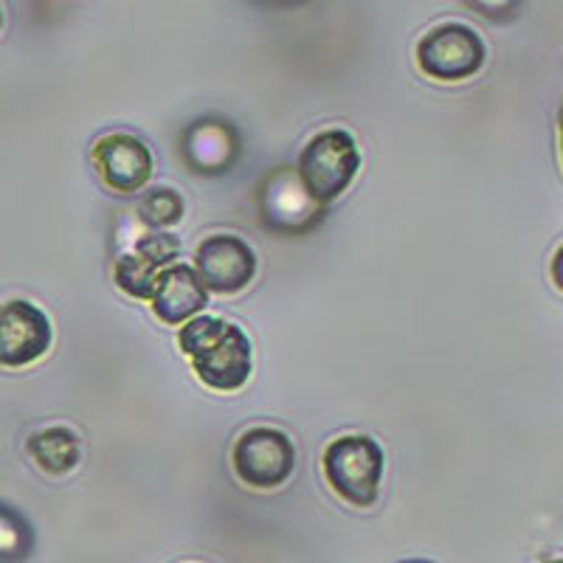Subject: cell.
I'll return each instance as SVG.
<instances>
[{
	"instance_id": "obj_1",
	"label": "cell",
	"mask_w": 563,
	"mask_h": 563,
	"mask_svg": "<svg viewBox=\"0 0 563 563\" xmlns=\"http://www.w3.org/2000/svg\"><path fill=\"white\" fill-rule=\"evenodd\" d=\"M178 346L209 389L238 391L249 384L254 352L243 327L218 316H195L180 327Z\"/></svg>"
},
{
	"instance_id": "obj_2",
	"label": "cell",
	"mask_w": 563,
	"mask_h": 563,
	"mask_svg": "<svg viewBox=\"0 0 563 563\" xmlns=\"http://www.w3.org/2000/svg\"><path fill=\"white\" fill-rule=\"evenodd\" d=\"M324 476L341 499L352 507H372L380 496L386 456L366 434H346L324 451Z\"/></svg>"
},
{
	"instance_id": "obj_3",
	"label": "cell",
	"mask_w": 563,
	"mask_h": 563,
	"mask_svg": "<svg viewBox=\"0 0 563 563\" xmlns=\"http://www.w3.org/2000/svg\"><path fill=\"white\" fill-rule=\"evenodd\" d=\"M361 169L358 141L346 130H324L308 141V147L299 155V175L305 192L316 203L327 206L350 189Z\"/></svg>"
},
{
	"instance_id": "obj_4",
	"label": "cell",
	"mask_w": 563,
	"mask_h": 563,
	"mask_svg": "<svg viewBox=\"0 0 563 563\" xmlns=\"http://www.w3.org/2000/svg\"><path fill=\"white\" fill-rule=\"evenodd\" d=\"M256 209H260V223L271 234L279 238H301L310 234L316 225H321L327 214V206L316 203L299 175L290 167H276L260 180L256 189Z\"/></svg>"
},
{
	"instance_id": "obj_5",
	"label": "cell",
	"mask_w": 563,
	"mask_h": 563,
	"mask_svg": "<svg viewBox=\"0 0 563 563\" xmlns=\"http://www.w3.org/2000/svg\"><path fill=\"white\" fill-rule=\"evenodd\" d=\"M487 45L479 32L465 23H442L417 45V65L426 77L440 82H462L485 68Z\"/></svg>"
},
{
	"instance_id": "obj_6",
	"label": "cell",
	"mask_w": 563,
	"mask_h": 563,
	"mask_svg": "<svg viewBox=\"0 0 563 563\" xmlns=\"http://www.w3.org/2000/svg\"><path fill=\"white\" fill-rule=\"evenodd\" d=\"M231 462H234V474L240 476L243 485L254 487V490H274L294 476V440L285 431L268 429V426L249 429L234 442Z\"/></svg>"
},
{
	"instance_id": "obj_7",
	"label": "cell",
	"mask_w": 563,
	"mask_h": 563,
	"mask_svg": "<svg viewBox=\"0 0 563 563\" xmlns=\"http://www.w3.org/2000/svg\"><path fill=\"white\" fill-rule=\"evenodd\" d=\"M256 268V251L234 234H211L195 251V271L209 294H240L254 282Z\"/></svg>"
},
{
	"instance_id": "obj_8",
	"label": "cell",
	"mask_w": 563,
	"mask_h": 563,
	"mask_svg": "<svg viewBox=\"0 0 563 563\" xmlns=\"http://www.w3.org/2000/svg\"><path fill=\"white\" fill-rule=\"evenodd\" d=\"M52 321L37 305L14 299L0 305V366L20 369L52 350Z\"/></svg>"
},
{
	"instance_id": "obj_9",
	"label": "cell",
	"mask_w": 563,
	"mask_h": 563,
	"mask_svg": "<svg viewBox=\"0 0 563 563\" xmlns=\"http://www.w3.org/2000/svg\"><path fill=\"white\" fill-rule=\"evenodd\" d=\"M93 167L113 192L133 195L141 192L153 178V153L135 135L110 133L93 147Z\"/></svg>"
},
{
	"instance_id": "obj_10",
	"label": "cell",
	"mask_w": 563,
	"mask_h": 563,
	"mask_svg": "<svg viewBox=\"0 0 563 563\" xmlns=\"http://www.w3.org/2000/svg\"><path fill=\"white\" fill-rule=\"evenodd\" d=\"M180 153L192 173L225 175L240 161L243 141L225 119H200L180 135Z\"/></svg>"
},
{
	"instance_id": "obj_11",
	"label": "cell",
	"mask_w": 563,
	"mask_h": 563,
	"mask_svg": "<svg viewBox=\"0 0 563 563\" xmlns=\"http://www.w3.org/2000/svg\"><path fill=\"white\" fill-rule=\"evenodd\" d=\"M150 305L164 324L178 327L192 321L209 305V290L200 282L195 265L175 263L158 274Z\"/></svg>"
},
{
	"instance_id": "obj_12",
	"label": "cell",
	"mask_w": 563,
	"mask_h": 563,
	"mask_svg": "<svg viewBox=\"0 0 563 563\" xmlns=\"http://www.w3.org/2000/svg\"><path fill=\"white\" fill-rule=\"evenodd\" d=\"M26 451L37 462V467L52 476L70 474L82 462V442H79L77 431L65 429V426L34 431L26 442Z\"/></svg>"
},
{
	"instance_id": "obj_13",
	"label": "cell",
	"mask_w": 563,
	"mask_h": 563,
	"mask_svg": "<svg viewBox=\"0 0 563 563\" xmlns=\"http://www.w3.org/2000/svg\"><path fill=\"white\" fill-rule=\"evenodd\" d=\"M37 536L32 521L18 507L0 501V563H26L32 558Z\"/></svg>"
},
{
	"instance_id": "obj_14",
	"label": "cell",
	"mask_w": 563,
	"mask_h": 563,
	"mask_svg": "<svg viewBox=\"0 0 563 563\" xmlns=\"http://www.w3.org/2000/svg\"><path fill=\"white\" fill-rule=\"evenodd\" d=\"M164 268H158L155 263H150L147 256L141 254H124L115 260L113 265V279L115 285H119V290H124L128 296H133V299H147L153 296V288H155V279H158V274Z\"/></svg>"
},
{
	"instance_id": "obj_15",
	"label": "cell",
	"mask_w": 563,
	"mask_h": 563,
	"mask_svg": "<svg viewBox=\"0 0 563 563\" xmlns=\"http://www.w3.org/2000/svg\"><path fill=\"white\" fill-rule=\"evenodd\" d=\"M184 198L175 189H153L144 195L139 203V218L150 225V229H169L184 218Z\"/></svg>"
},
{
	"instance_id": "obj_16",
	"label": "cell",
	"mask_w": 563,
	"mask_h": 563,
	"mask_svg": "<svg viewBox=\"0 0 563 563\" xmlns=\"http://www.w3.org/2000/svg\"><path fill=\"white\" fill-rule=\"evenodd\" d=\"M135 254L147 256L158 268H169L180 256V243L178 238H169V234H147L135 243Z\"/></svg>"
},
{
	"instance_id": "obj_17",
	"label": "cell",
	"mask_w": 563,
	"mask_h": 563,
	"mask_svg": "<svg viewBox=\"0 0 563 563\" xmlns=\"http://www.w3.org/2000/svg\"><path fill=\"white\" fill-rule=\"evenodd\" d=\"M552 279H555L558 288L563 290V245L555 251V256H552Z\"/></svg>"
},
{
	"instance_id": "obj_18",
	"label": "cell",
	"mask_w": 563,
	"mask_h": 563,
	"mask_svg": "<svg viewBox=\"0 0 563 563\" xmlns=\"http://www.w3.org/2000/svg\"><path fill=\"white\" fill-rule=\"evenodd\" d=\"M558 133H561V161H563V110H561V128H558Z\"/></svg>"
},
{
	"instance_id": "obj_19",
	"label": "cell",
	"mask_w": 563,
	"mask_h": 563,
	"mask_svg": "<svg viewBox=\"0 0 563 563\" xmlns=\"http://www.w3.org/2000/svg\"><path fill=\"white\" fill-rule=\"evenodd\" d=\"M541 563H563V558H552V561H541Z\"/></svg>"
},
{
	"instance_id": "obj_20",
	"label": "cell",
	"mask_w": 563,
	"mask_h": 563,
	"mask_svg": "<svg viewBox=\"0 0 563 563\" xmlns=\"http://www.w3.org/2000/svg\"><path fill=\"white\" fill-rule=\"evenodd\" d=\"M400 563H434V561H400Z\"/></svg>"
},
{
	"instance_id": "obj_21",
	"label": "cell",
	"mask_w": 563,
	"mask_h": 563,
	"mask_svg": "<svg viewBox=\"0 0 563 563\" xmlns=\"http://www.w3.org/2000/svg\"><path fill=\"white\" fill-rule=\"evenodd\" d=\"M0 23H3V12H0Z\"/></svg>"
}]
</instances>
